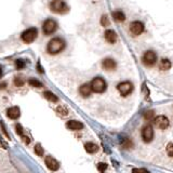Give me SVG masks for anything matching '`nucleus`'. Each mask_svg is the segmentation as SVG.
I'll list each match as a JSON object with an SVG mask.
<instances>
[{
	"mask_svg": "<svg viewBox=\"0 0 173 173\" xmlns=\"http://www.w3.org/2000/svg\"><path fill=\"white\" fill-rule=\"evenodd\" d=\"M66 48V41L62 37H54L47 44V52L51 55L59 54Z\"/></svg>",
	"mask_w": 173,
	"mask_h": 173,
	"instance_id": "nucleus-1",
	"label": "nucleus"
},
{
	"mask_svg": "<svg viewBox=\"0 0 173 173\" xmlns=\"http://www.w3.org/2000/svg\"><path fill=\"white\" fill-rule=\"evenodd\" d=\"M50 10L55 14H66L69 11V7L65 0H51Z\"/></svg>",
	"mask_w": 173,
	"mask_h": 173,
	"instance_id": "nucleus-2",
	"label": "nucleus"
},
{
	"mask_svg": "<svg viewBox=\"0 0 173 173\" xmlns=\"http://www.w3.org/2000/svg\"><path fill=\"white\" fill-rule=\"evenodd\" d=\"M38 37V29L36 27H29L21 34V39L25 43H32Z\"/></svg>",
	"mask_w": 173,
	"mask_h": 173,
	"instance_id": "nucleus-3",
	"label": "nucleus"
},
{
	"mask_svg": "<svg viewBox=\"0 0 173 173\" xmlns=\"http://www.w3.org/2000/svg\"><path fill=\"white\" fill-rule=\"evenodd\" d=\"M57 22L54 19H47L42 23V32L46 36H50L56 32Z\"/></svg>",
	"mask_w": 173,
	"mask_h": 173,
	"instance_id": "nucleus-4",
	"label": "nucleus"
},
{
	"mask_svg": "<svg viewBox=\"0 0 173 173\" xmlns=\"http://www.w3.org/2000/svg\"><path fill=\"white\" fill-rule=\"evenodd\" d=\"M90 86H91V90L93 92H95V93H103L106 90L107 84H106V81L103 78L96 77V78H94L91 81Z\"/></svg>",
	"mask_w": 173,
	"mask_h": 173,
	"instance_id": "nucleus-5",
	"label": "nucleus"
},
{
	"mask_svg": "<svg viewBox=\"0 0 173 173\" xmlns=\"http://www.w3.org/2000/svg\"><path fill=\"white\" fill-rule=\"evenodd\" d=\"M117 89H118L119 93L122 96H127V95H129L133 91V84L130 81H123V82H120L117 86Z\"/></svg>",
	"mask_w": 173,
	"mask_h": 173,
	"instance_id": "nucleus-6",
	"label": "nucleus"
},
{
	"mask_svg": "<svg viewBox=\"0 0 173 173\" xmlns=\"http://www.w3.org/2000/svg\"><path fill=\"white\" fill-rule=\"evenodd\" d=\"M144 24L140 21H133L131 24H130V32L132 34V36H138L141 35L142 32H144Z\"/></svg>",
	"mask_w": 173,
	"mask_h": 173,
	"instance_id": "nucleus-7",
	"label": "nucleus"
},
{
	"mask_svg": "<svg viewBox=\"0 0 173 173\" xmlns=\"http://www.w3.org/2000/svg\"><path fill=\"white\" fill-rule=\"evenodd\" d=\"M142 59H143V63L146 66H153L157 62V55L154 51H146Z\"/></svg>",
	"mask_w": 173,
	"mask_h": 173,
	"instance_id": "nucleus-8",
	"label": "nucleus"
},
{
	"mask_svg": "<svg viewBox=\"0 0 173 173\" xmlns=\"http://www.w3.org/2000/svg\"><path fill=\"white\" fill-rule=\"evenodd\" d=\"M154 124L155 127L158 128V129H161V130H165L169 127V119L167 118L165 116H158V117H155L154 118Z\"/></svg>",
	"mask_w": 173,
	"mask_h": 173,
	"instance_id": "nucleus-9",
	"label": "nucleus"
},
{
	"mask_svg": "<svg viewBox=\"0 0 173 173\" xmlns=\"http://www.w3.org/2000/svg\"><path fill=\"white\" fill-rule=\"evenodd\" d=\"M142 138H143L144 142L149 143L153 138H154V129L150 124H147L142 130Z\"/></svg>",
	"mask_w": 173,
	"mask_h": 173,
	"instance_id": "nucleus-10",
	"label": "nucleus"
},
{
	"mask_svg": "<svg viewBox=\"0 0 173 173\" xmlns=\"http://www.w3.org/2000/svg\"><path fill=\"white\" fill-rule=\"evenodd\" d=\"M102 67L105 70L108 71H111V70H115L117 67V63L115 59H111V57H107V59H104L102 62Z\"/></svg>",
	"mask_w": 173,
	"mask_h": 173,
	"instance_id": "nucleus-11",
	"label": "nucleus"
},
{
	"mask_svg": "<svg viewBox=\"0 0 173 173\" xmlns=\"http://www.w3.org/2000/svg\"><path fill=\"white\" fill-rule=\"evenodd\" d=\"M44 162H46V165L49 168V169H50V170H52V171L59 170V163L56 161V160L54 159V158H52L51 156L46 157V160H44Z\"/></svg>",
	"mask_w": 173,
	"mask_h": 173,
	"instance_id": "nucleus-12",
	"label": "nucleus"
},
{
	"mask_svg": "<svg viewBox=\"0 0 173 173\" xmlns=\"http://www.w3.org/2000/svg\"><path fill=\"white\" fill-rule=\"evenodd\" d=\"M104 37H105V40L107 41L108 43L114 44V43H116L118 36H117V34H116V32H115V30L107 29L105 32V34H104Z\"/></svg>",
	"mask_w": 173,
	"mask_h": 173,
	"instance_id": "nucleus-13",
	"label": "nucleus"
},
{
	"mask_svg": "<svg viewBox=\"0 0 173 173\" xmlns=\"http://www.w3.org/2000/svg\"><path fill=\"white\" fill-rule=\"evenodd\" d=\"M7 115L10 119H17L21 116V111L17 106H12V107L8 108L7 111Z\"/></svg>",
	"mask_w": 173,
	"mask_h": 173,
	"instance_id": "nucleus-14",
	"label": "nucleus"
},
{
	"mask_svg": "<svg viewBox=\"0 0 173 173\" xmlns=\"http://www.w3.org/2000/svg\"><path fill=\"white\" fill-rule=\"evenodd\" d=\"M67 128L69 130H73V131H79V130L83 129V123H81L78 120H69V121L66 123Z\"/></svg>",
	"mask_w": 173,
	"mask_h": 173,
	"instance_id": "nucleus-15",
	"label": "nucleus"
},
{
	"mask_svg": "<svg viewBox=\"0 0 173 173\" xmlns=\"http://www.w3.org/2000/svg\"><path fill=\"white\" fill-rule=\"evenodd\" d=\"M79 93H80L81 96L83 97L90 96V94L92 93L91 86H90L89 83H84L82 84V86H80V88H79Z\"/></svg>",
	"mask_w": 173,
	"mask_h": 173,
	"instance_id": "nucleus-16",
	"label": "nucleus"
},
{
	"mask_svg": "<svg viewBox=\"0 0 173 173\" xmlns=\"http://www.w3.org/2000/svg\"><path fill=\"white\" fill-rule=\"evenodd\" d=\"M84 149L86 150V153H89V154H95L97 150H99V146L94 143H86L84 144Z\"/></svg>",
	"mask_w": 173,
	"mask_h": 173,
	"instance_id": "nucleus-17",
	"label": "nucleus"
},
{
	"mask_svg": "<svg viewBox=\"0 0 173 173\" xmlns=\"http://www.w3.org/2000/svg\"><path fill=\"white\" fill-rule=\"evenodd\" d=\"M171 66H172V64H171L170 59H162L159 63V68L161 70H169L171 68Z\"/></svg>",
	"mask_w": 173,
	"mask_h": 173,
	"instance_id": "nucleus-18",
	"label": "nucleus"
},
{
	"mask_svg": "<svg viewBox=\"0 0 173 173\" xmlns=\"http://www.w3.org/2000/svg\"><path fill=\"white\" fill-rule=\"evenodd\" d=\"M113 17L116 22H123L126 20V15L122 11L118 10V11H114L113 12Z\"/></svg>",
	"mask_w": 173,
	"mask_h": 173,
	"instance_id": "nucleus-19",
	"label": "nucleus"
},
{
	"mask_svg": "<svg viewBox=\"0 0 173 173\" xmlns=\"http://www.w3.org/2000/svg\"><path fill=\"white\" fill-rule=\"evenodd\" d=\"M43 96L46 97L48 101H50V102L56 103L57 101H59V99H57L56 95L54 94L53 92H51V91H44L43 92Z\"/></svg>",
	"mask_w": 173,
	"mask_h": 173,
	"instance_id": "nucleus-20",
	"label": "nucleus"
},
{
	"mask_svg": "<svg viewBox=\"0 0 173 173\" xmlns=\"http://www.w3.org/2000/svg\"><path fill=\"white\" fill-rule=\"evenodd\" d=\"M28 83H29V86H34V88H42V83L40 82V80H38L36 78H30L28 80Z\"/></svg>",
	"mask_w": 173,
	"mask_h": 173,
	"instance_id": "nucleus-21",
	"label": "nucleus"
},
{
	"mask_svg": "<svg viewBox=\"0 0 173 173\" xmlns=\"http://www.w3.org/2000/svg\"><path fill=\"white\" fill-rule=\"evenodd\" d=\"M25 66H26V63H25L24 59H17L15 61V67L16 69H23V68H25Z\"/></svg>",
	"mask_w": 173,
	"mask_h": 173,
	"instance_id": "nucleus-22",
	"label": "nucleus"
},
{
	"mask_svg": "<svg viewBox=\"0 0 173 173\" xmlns=\"http://www.w3.org/2000/svg\"><path fill=\"white\" fill-rule=\"evenodd\" d=\"M34 149H35V153H36V155H37V156H42L43 153H44V150H43V148H42V146H41L39 143L36 144L35 147H34Z\"/></svg>",
	"mask_w": 173,
	"mask_h": 173,
	"instance_id": "nucleus-23",
	"label": "nucleus"
},
{
	"mask_svg": "<svg viewBox=\"0 0 173 173\" xmlns=\"http://www.w3.org/2000/svg\"><path fill=\"white\" fill-rule=\"evenodd\" d=\"M144 118L147 120V121H150V120H154L155 118V111H146L145 115H144Z\"/></svg>",
	"mask_w": 173,
	"mask_h": 173,
	"instance_id": "nucleus-24",
	"label": "nucleus"
},
{
	"mask_svg": "<svg viewBox=\"0 0 173 173\" xmlns=\"http://www.w3.org/2000/svg\"><path fill=\"white\" fill-rule=\"evenodd\" d=\"M101 24H102V26H104V27L109 26V20H108V16L106 15V14L101 17Z\"/></svg>",
	"mask_w": 173,
	"mask_h": 173,
	"instance_id": "nucleus-25",
	"label": "nucleus"
},
{
	"mask_svg": "<svg viewBox=\"0 0 173 173\" xmlns=\"http://www.w3.org/2000/svg\"><path fill=\"white\" fill-rule=\"evenodd\" d=\"M13 83L14 86H24V80H23V78H21V77H15L13 80Z\"/></svg>",
	"mask_w": 173,
	"mask_h": 173,
	"instance_id": "nucleus-26",
	"label": "nucleus"
},
{
	"mask_svg": "<svg viewBox=\"0 0 173 173\" xmlns=\"http://www.w3.org/2000/svg\"><path fill=\"white\" fill-rule=\"evenodd\" d=\"M15 130H16V133L19 135H24V129H23V127H22L21 124L20 123H16L15 124Z\"/></svg>",
	"mask_w": 173,
	"mask_h": 173,
	"instance_id": "nucleus-27",
	"label": "nucleus"
},
{
	"mask_svg": "<svg viewBox=\"0 0 173 173\" xmlns=\"http://www.w3.org/2000/svg\"><path fill=\"white\" fill-rule=\"evenodd\" d=\"M167 154L170 157H173V143H169L167 146Z\"/></svg>",
	"mask_w": 173,
	"mask_h": 173,
	"instance_id": "nucleus-28",
	"label": "nucleus"
},
{
	"mask_svg": "<svg viewBox=\"0 0 173 173\" xmlns=\"http://www.w3.org/2000/svg\"><path fill=\"white\" fill-rule=\"evenodd\" d=\"M56 111H57V113H59L61 115H66V116H67V114H68V111L64 107V106H59V107H57Z\"/></svg>",
	"mask_w": 173,
	"mask_h": 173,
	"instance_id": "nucleus-29",
	"label": "nucleus"
},
{
	"mask_svg": "<svg viewBox=\"0 0 173 173\" xmlns=\"http://www.w3.org/2000/svg\"><path fill=\"white\" fill-rule=\"evenodd\" d=\"M132 173H149L148 171L146 170V169H144V168H134L132 170Z\"/></svg>",
	"mask_w": 173,
	"mask_h": 173,
	"instance_id": "nucleus-30",
	"label": "nucleus"
},
{
	"mask_svg": "<svg viewBox=\"0 0 173 173\" xmlns=\"http://www.w3.org/2000/svg\"><path fill=\"white\" fill-rule=\"evenodd\" d=\"M97 169H99V171H100L101 173H104V171L107 169V165H106V163H99V165H97Z\"/></svg>",
	"mask_w": 173,
	"mask_h": 173,
	"instance_id": "nucleus-31",
	"label": "nucleus"
},
{
	"mask_svg": "<svg viewBox=\"0 0 173 173\" xmlns=\"http://www.w3.org/2000/svg\"><path fill=\"white\" fill-rule=\"evenodd\" d=\"M37 69H38V71H39V73H41V74L44 73V70H43V68L41 67V65L39 64V63L37 64Z\"/></svg>",
	"mask_w": 173,
	"mask_h": 173,
	"instance_id": "nucleus-32",
	"label": "nucleus"
},
{
	"mask_svg": "<svg viewBox=\"0 0 173 173\" xmlns=\"http://www.w3.org/2000/svg\"><path fill=\"white\" fill-rule=\"evenodd\" d=\"M0 145L2 146L3 148H8V145H7L5 143H3V141H2V138H0Z\"/></svg>",
	"mask_w": 173,
	"mask_h": 173,
	"instance_id": "nucleus-33",
	"label": "nucleus"
},
{
	"mask_svg": "<svg viewBox=\"0 0 173 173\" xmlns=\"http://www.w3.org/2000/svg\"><path fill=\"white\" fill-rule=\"evenodd\" d=\"M5 86H7V82H2V83H0V89H5Z\"/></svg>",
	"mask_w": 173,
	"mask_h": 173,
	"instance_id": "nucleus-34",
	"label": "nucleus"
},
{
	"mask_svg": "<svg viewBox=\"0 0 173 173\" xmlns=\"http://www.w3.org/2000/svg\"><path fill=\"white\" fill-rule=\"evenodd\" d=\"M2 69H1V67H0V77H1V76H2Z\"/></svg>",
	"mask_w": 173,
	"mask_h": 173,
	"instance_id": "nucleus-35",
	"label": "nucleus"
}]
</instances>
